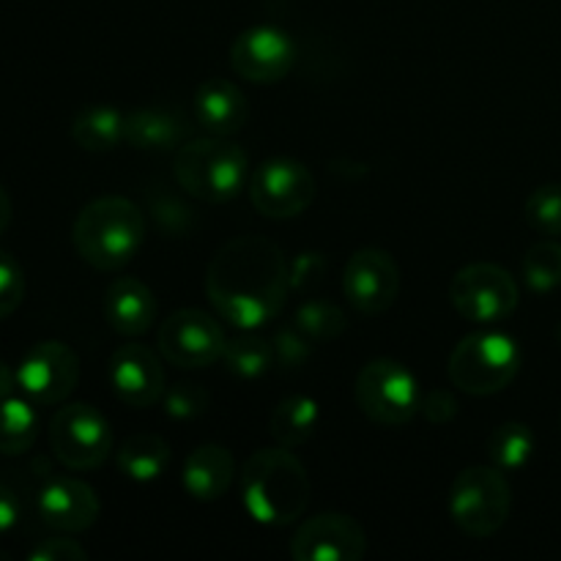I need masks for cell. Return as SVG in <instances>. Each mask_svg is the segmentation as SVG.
<instances>
[{"mask_svg":"<svg viewBox=\"0 0 561 561\" xmlns=\"http://www.w3.org/2000/svg\"><path fill=\"white\" fill-rule=\"evenodd\" d=\"M16 370H11L5 362H0V400L11 398L16 392Z\"/></svg>","mask_w":561,"mask_h":561,"instance_id":"obj_38","label":"cell"},{"mask_svg":"<svg viewBox=\"0 0 561 561\" xmlns=\"http://www.w3.org/2000/svg\"><path fill=\"white\" fill-rule=\"evenodd\" d=\"M11 217H14V206H11V195L3 184H0V236L9 230Z\"/></svg>","mask_w":561,"mask_h":561,"instance_id":"obj_39","label":"cell"},{"mask_svg":"<svg viewBox=\"0 0 561 561\" xmlns=\"http://www.w3.org/2000/svg\"><path fill=\"white\" fill-rule=\"evenodd\" d=\"M146 241V217L129 197H96L77 214L71 244L88 266L118 272L135 261Z\"/></svg>","mask_w":561,"mask_h":561,"instance_id":"obj_3","label":"cell"},{"mask_svg":"<svg viewBox=\"0 0 561 561\" xmlns=\"http://www.w3.org/2000/svg\"><path fill=\"white\" fill-rule=\"evenodd\" d=\"M356 405L367 420L383 427H403L420 414V381L398 359H373L354 383Z\"/></svg>","mask_w":561,"mask_h":561,"instance_id":"obj_7","label":"cell"},{"mask_svg":"<svg viewBox=\"0 0 561 561\" xmlns=\"http://www.w3.org/2000/svg\"><path fill=\"white\" fill-rule=\"evenodd\" d=\"M520 272H524L526 285L537 294H548V290L561 285V244L557 241H537L526 250L524 261H520Z\"/></svg>","mask_w":561,"mask_h":561,"instance_id":"obj_29","label":"cell"},{"mask_svg":"<svg viewBox=\"0 0 561 561\" xmlns=\"http://www.w3.org/2000/svg\"><path fill=\"white\" fill-rule=\"evenodd\" d=\"M38 438L36 403L25 394L0 400V455H25Z\"/></svg>","mask_w":561,"mask_h":561,"instance_id":"obj_25","label":"cell"},{"mask_svg":"<svg viewBox=\"0 0 561 561\" xmlns=\"http://www.w3.org/2000/svg\"><path fill=\"white\" fill-rule=\"evenodd\" d=\"M104 321L121 337H140L157 321L153 290L137 277H118L104 290Z\"/></svg>","mask_w":561,"mask_h":561,"instance_id":"obj_18","label":"cell"},{"mask_svg":"<svg viewBox=\"0 0 561 561\" xmlns=\"http://www.w3.org/2000/svg\"><path fill=\"white\" fill-rule=\"evenodd\" d=\"M80 381V356L60 340H42L22 356L16 367V387L31 403L58 405Z\"/></svg>","mask_w":561,"mask_h":561,"instance_id":"obj_12","label":"cell"},{"mask_svg":"<svg viewBox=\"0 0 561 561\" xmlns=\"http://www.w3.org/2000/svg\"><path fill=\"white\" fill-rule=\"evenodd\" d=\"M244 148L230 142L228 137H197L186 140L175 151L173 173L184 192L203 203H228L244 190L247 181Z\"/></svg>","mask_w":561,"mask_h":561,"instance_id":"obj_4","label":"cell"},{"mask_svg":"<svg viewBox=\"0 0 561 561\" xmlns=\"http://www.w3.org/2000/svg\"><path fill=\"white\" fill-rule=\"evenodd\" d=\"M118 469L135 482H153L173 463V449L157 433H137L118 449Z\"/></svg>","mask_w":561,"mask_h":561,"instance_id":"obj_24","label":"cell"},{"mask_svg":"<svg viewBox=\"0 0 561 561\" xmlns=\"http://www.w3.org/2000/svg\"><path fill=\"white\" fill-rule=\"evenodd\" d=\"M181 477L195 502H219L236 480V458L222 444H203L186 458Z\"/></svg>","mask_w":561,"mask_h":561,"instance_id":"obj_21","label":"cell"},{"mask_svg":"<svg viewBox=\"0 0 561 561\" xmlns=\"http://www.w3.org/2000/svg\"><path fill=\"white\" fill-rule=\"evenodd\" d=\"M327 272H329V263L321 252H301V255H296L294 261H288L290 290L301 294V290L316 288Z\"/></svg>","mask_w":561,"mask_h":561,"instance_id":"obj_34","label":"cell"},{"mask_svg":"<svg viewBox=\"0 0 561 561\" xmlns=\"http://www.w3.org/2000/svg\"><path fill=\"white\" fill-rule=\"evenodd\" d=\"M296 64V42L277 25L247 27L230 47V66L250 82H279Z\"/></svg>","mask_w":561,"mask_h":561,"instance_id":"obj_15","label":"cell"},{"mask_svg":"<svg viewBox=\"0 0 561 561\" xmlns=\"http://www.w3.org/2000/svg\"><path fill=\"white\" fill-rule=\"evenodd\" d=\"M557 340L561 343V323H559V329H557Z\"/></svg>","mask_w":561,"mask_h":561,"instance_id":"obj_40","label":"cell"},{"mask_svg":"<svg viewBox=\"0 0 561 561\" xmlns=\"http://www.w3.org/2000/svg\"><path fill=\"white\" fill-rule=\"evenodd\" d=\"M208 301L219 318L252 332L274 321L290 294L288 257L263 236L225 241L206 272Z\"/></svg>","mask_w":561,"mask_h":561,"instance_id":"obj_1","label":"cell"},{"mask_svg":"<svg viewBox=\"0 0 561 561\" xmlns=\"http://www.w3.org/2000/svg\"><path fill=\"white\" fill-rule=\"evenodd\" d=\"M312 340L301 334L296 327H283L274 337V365L283 370H299L312 356Z\"/></svg>","mask_w":561,"mask_h":561,"instance_id":"obj_33","label":"cell"},{"mask_svg":"<svg viewBox=\"0 0 561 561\" xmlns=\"http://www.w3.org/2000/svg\"><path fill=\"white\" fill-rule=\"evenodd\" d=\"M107 378L121 403L131 409H151L164 398V367L157 351L140 343H126L113 351L107 362Z\"/></svg>","mask_w":561,"mask_h":561,"instance_id":"obj_16","label":"cell"},{"mask_svg":"<svg viewBox=\"0 0 561 561\" xmlns=\"http://www.w3.org/2000/svg\"><path fill=\"white\" fill-rule=\"evenodd\" d=\"M25 272L11 252L0 250V321L14 316L25 299Z\"/></svg>","mask_w":561,"mask_h":561,"instance_id":"obj_32","label":"cell"},{"mask_svg":"<svg viewBox=\"0 0 561 561\" xmlns=\"http://www.w3.org/2000/svg\"><path fill=\"white\" fill-rule=\"evenodd\" d=\"M31 561H85L88 551L80 546V542L69 540V537H49V540H42L31 553H27Z\"/></svg>","mask_w":561,"mask_h":561,"instance_id":"obj_35","label":"cell"},{"mask_svg":"<svg viewBox=\"0 0 561 561\" xmlns=\"http://www.w3.org/2000/svg\"><path fill=\"white\" fill-rule=\"evenodd\" d=\"M367 553V535L354 515L321 513L296 529L290 557L296 561H359Z\"/></svg>","mask_w":561,"mask_h":561,"instance_id":"obj_14","label":"cell"},{"mask_svg":"<svg viewBox=\"0 0 561 561\" xmlns=\"http://www.w3.org/2000/svg\"><path fill=\"white\" fill-rule=\"evenodd\" d=\"M513 510V488L499 466H469L449 488V515L469 537L485 540L504 529Z\"/></svg>","mask_w":561,"mask_h":561,"instance_id":"obj_6","label":"cell"},{"mask_svg":"<svg viewBox=\"0 0 561 561\" xmlns=\"http://www.w3.org/2000/svg\"><path fill=\"white\" fill-rule=\"evenodd\" d=\"M524 217L537 233L561 236V184L537 186L526 197Z\"/></svg>","mask_w":561,"mask_h":561,"instance_id":"obj_30","label":"cell"},{"mask_svg":"<svg viewBox=\"0 0 561 561\" xmlns=\"http://www.w3.org/2000/svg\"><path fill=\"white\" fill-rule=\"evenodd\" d=\"M219 362H222L230 376L252 381V378L266 376L274 367V343L255 337V334H241V337L225 343L222 359Z\"/></svg>","mask_w":561,"mask_h":561,"instance_id":"obj_27","label":"cell"},{"mask_svg":"<svg viewBox=\"0 0 561 561\" xmlns=\"http://www.w3.org/2000/svg\"><path fill=\"white\" fill-rule=\"evenodd\" d=\"M190 135V121L173 107H140L126 115V142L137 151H179Z\"/></svg>","mask_w":561,"mask_h":561,"instance_id":"obj_20","label":"cell"},{"mask_svg":"<svg viewBox=\"0 0 561 561\" xmlns=\"http://www.w3.org/2000/svg\"><path fill=\"white\" fill-rule=\"evenodd\" d=\"M294 327L301 334H307L312 343H329V340H337L348 329V318L334 301L312 299L296 310Z\"/></svg>","mask_w":561,"mask_h":561,"instance_id":"obj_28","label":"cell"},{"mask_svg":"<svg viewBox=\"0 0 561 561\" xmlns=\"http://www.w3.org/2000/svg\"><path fill=\"white\" fill-rule=\"evenodd\" d=\"M162 405L164 414H168L170 420H197V416L206 414L208 405H211V394H208L201 383L181 381L175 383V387L164 389Z\"/></svg>","mask_w":561,"mask_h":561,"instance_id":"obj_31","label":"cell"},{"mask_svg":"<svg viewBox=\"0 0 561 561\" xmlns=\"http://www.w3.org/2000/svg\"><path fill=\"white\" fill-rule=\"evenodd\" d=\"M316 175L296 159L274 157L263 162L250 179V197L266 219H294L316 201Z\"/></svg>","mask_w":561,"mask_h":561,"instance_id":"obj_10","label":"cell"},{"mask_svg":"<svg viewBox=\"0 0 561 561\" xmlns=\"http://www.w3.org/2000/svg\"><path fill=\"white\" fill-rule=\"evenodd\" d=\"M38 518L44 526L64 535H80L96 524L102 504L96 491L77 477H49L36 499Z\"/></svg>","mask_w":561,"mask_h":561,"instance_id":"obj_17","label":"cell"},{"mask_svg":"<svg viewBox=\"0 0 561 561\" xmlns=\"http://www.w3.org/2000/svg\"><path fill=\"white\" fill-rule=\"evenodd\" d=\"M343 294L362 316H383L398 301L400 266L387 250L365 247L345 263Z\"/></svg>","mask_w":561,"mask_h":561,"instance_id":"obj_13","label":"cell"},{"mask_svg":"<svg viewBox=\"0 0 561 561\" xmlns=\"http://www.w3.org/2000/svg\"><path fill=\"white\" fill-rule=\"evenodd\" d=\"M71 140L88 153L115 151L126 142V115L104 104L80 110L71 121Z\"/></svg>","mask_w":561,"mask_h":561,"instance_id":"obj_22","label":"cell"},{"mask_svg":"<svg viewBox=\"0 0 561 561\" xmlns=\"http://www.w3.org/2000/svg\"><path fill=\"white\" fill-rule=\"evenodd\" d=\"M164 362L175 367H208L222 359L228 337L219 321L197 307H184L168 316L157 334Z\"/></svg>","mask_w":561,"mask_h":561,"instance_id":"obj_11","label":"cell"},{"mask_svg":"<svg viewBox=\"0 0 561 561\" xmlns=\"http://www.w3.org/2000/svg\"><path fill=\"white\" fill-rule=\"evenodd\" d=\"M420 411L425 414L427 422L433 425H447L458 416V400H455L453 392L447 389H433L425 400L420 403Z\"/></svg>","mask_w":561,"mask_h":561,"instance_id":"obj_36","label":"cell"},{"mask_svg":"<svg viewBox=\"0 0 561 561\" xmlns=\"http://www.w3.org/2000/svg\"><path fill=\"white\" fill-rule=\"evenodd\" d=\"M239 493L247 515L263 526H290L310 504V477L288 447L257 449L244 460Z\"/></svg>","mask_w":561,"mask_h":561,"instance_id":"obj_2","label":"cell"},{"mask_svg":"<svg viewBox=\"0 0 561 561\" xmlns=\"http://www.w3.org/2000/svg\"><path fill=\"white\" fill-rule=\"evenodd\" d=\"M16 520H20V502H16L14 491L0 485V535L14 529Z\"/></svg>","mask_w":561,"mask_h":561,"instance_id":"obj_37","label":"cell"},{"mask_svg":"<svg viewBox=\"0 0 561 561\" xmlns=\"http://www.w3.org/2000/svg\"><path fill=\"white\" fill-rule=\"evenodd\" d=\"M195 121L201 129H206L208 135L217 137H233L244 129L247 118H250V104L247 96L239 91V85H233L230 80H206L197 85L195 102Z\"/></svg>","mask_w":561,"mask_h":561,"instance_id":"obj_19","label":"cell"},{"mask_svg":"<svg viewBox=\"0 0 561 561\" xmlns=\"http://www.w3.org/2000/svg\"><path fill=\"white\" fill-rule=\"evenodd\" d=\"M535 431L529 425H524V422H502L499 427H493L485 442L488 458L502 471L524 469L535 458Z\"/></svg>","mask_w":561,"mask_h":561,"instance_id":"obj_26","label":"cell"},{"mask_svg":"<svg viewBox=\"0 0 561 561\" xmlns=\"http://www.w3.org/2000/svg\"><path fill=\"white\" fill-rule=\"evenodd\" d=\"M49 447L66 469H99L113 453V427L93 405L69 403L55 411L49 422Z\"/></svg>","mask_w":561,"mask_h":561,"instance_id":"obj_8","label":"cell"},{"mask_svg":"<svg viewBox=\"0 0 561 561\" xmlns=\"http://www.w3.org/2000/svg\"><path fill=\"white\" fill-rule=\"evenodd\" d=\"M321 425V409L310 394H288L277 403L268 420V433L279 447L296 449L312 438Z\"/></svg>","mask_w":561,"mask_h":561,"instance_id":"obj_23","label":"cell"},{"mask_svg":"<svg viewBox=\"0 0 561 561\" xmlns=\"http://www.w3.org/2000/svg\"><path fill=\"white\" fill-rule=\"evenodd\" d=\"M449 299L458 316L471 323H496L515 312L520 299L518 283L496 263H469L449 285Z\"/></svg>","mask_w":561,"mask_h":561,"instance_id":"obj_9","label":"cell"},{"mask_svg":"<svg viewBox=\"0 0 561 561\" xmlns=\"http://www.w3.org/2000/svg\"><path fill=\"white\" fill-rule=\"evenodd\" d=\"M524 365L518 340L504 332L466 334L449 354V381L458 392L488 398L515 381Z\"/></svg>","mask_w":561,"mask_h":561,"instance_id":"obj_5","label":"cell"}]
</instances>
